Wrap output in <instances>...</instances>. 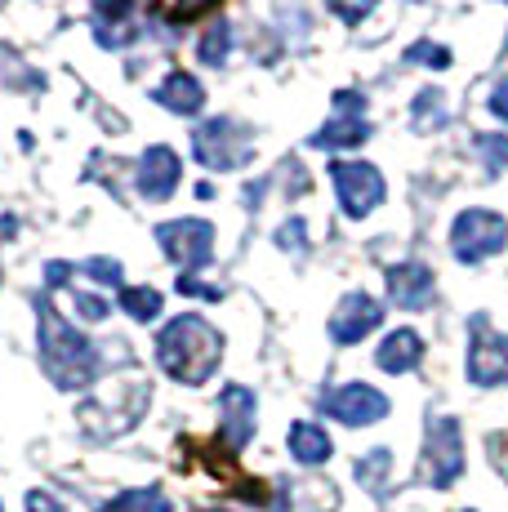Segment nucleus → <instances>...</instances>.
I'll return each instance as SVG.
<instances>
[{"mask_svg":"<svg viewBox=\"0 0 508 512\" xmlns=\"http://www.w3.org/2000/svg\"><path fill=\"white\" fill-rule=\"evenodd\" d=\"M290 455H295V464H304V468H321L330 455H335V446H330V432L321 428V423H308V419H299V423H290Z\"/></svg>","mask_w":508,"mask_h":512,"instance_id":"18","label":"nucleus"},{"mask_svg":"<svg viewBox=\"0 0 508 512\" xmlns=\"http://www.w3.org/2000/svg\"><path fill=\"white\" fill-rule=\"evenodd\" d=\"M156 241H161V254L179 268L197 272L214 259V228L205 219H170L156 228Z\"/></svg>","mask_w":508,"mask_h":512,"instance_id":"10","label":"nucleus"},{"mask_svg":"<svg viewBox=\"0 0 508 512\" xmlns=\"http://www.w3.org/2000/svg\"><path fill=\"white\" fill-rule=\"evenodd\" d=\"M406 63H424V67H433V72H442V67L455 63V54L446 45H437V41H415L406 49Z\"/></svg>","mask_w":508,"mask_h":512,"instance_id":"24","label":"nucleus"},{"mask_svg":"<svg viewBox=\"0 0 508 512\" xmlns=\"http://www.w3.org/2000/svg\"><path fill=\"white\" fill-rule=\"evenodd\" d=\"M152 98L165 107V112H174V116H197L205 107V90H201V81L192 72H170L152 90Z\"/></svg>","mask_w":508,"mask_h":512,"instance_id":"17","label":"nucleus"},{"mask_svg":"<svg viewBox=\"0 0 508 512\" xmlns=\"http://www.w3.org/2000/svg\"><path fill=\"white\" fill-rule=\"evenodd\" d=\"M410 121H415L419 134L437 130V125H446V94H442V90L415 94V103H410Z\"/></svg>","mask_w":508,"mask_h":512,"instance_id":"22","label":"nucleus"},{"mask_svg":"<svg viewBox=\"0 0 508 512\" xmlns=\"http://www.w3.org/2000/svg\"><path fill=\"white\" fill-rule=\"evenodd\" d=\"M366 139H370L366 98H361L357 90H339L335 94V116H330L317 134H308V147H321V152H344V147H361Z\"/></svg>","mask_w":508,"mask_h":512,"instance_id":"9","label":"nucleus"},{"mask_svg":"<svg viewBox=\"0 0 508 512\" xmlns=\"http://www.w3.org/2000/svg\"><path fill=\"white\" fill-rule=\"evenodd\" d=\"M67 272H72V263H45V285H67Z\"/></svg>","mask_w":508,"mask_h":512,"instance_id":"35","label":"nucleus"},{"mask_svg":"<svg viewBox=\"0 0 508 512\" xmlns=\"http://www.w3.org/2000/svg\"><path fill=\"white\" fill-rule=\"evenodd\" d=\"M486 459H491V468L508 481V432H491V437H486Z\"/></svg>","mask_w":508,"mask_h":512,"instance_id":"28","label":"nucleus"},{"mask_svg":"<svg viewBox=\"0 0 508 512\" xmlns=\"http://www.w3.org/2000/svg\"><path fill=\"white\" fill-rule=\"evenodd\" d=\"M357 481L370 490V495H384V486H388V477H393V450L388 446H375V450H366V455L357 459Z\"/></svg>","mask_w":508,"mask_h":512,"instance_id":"19","label":"nucleus"},{"mask_svg":"<svg viewBox=\"0 0 508 512\" xmlns=\"http://www.w3.org/2000/svg\"><path fill=\"white\" fill-rule=\"evenodd\" d=\"M384 326V303L370 299L366 290H353L339 299L335 317H330V339L339 343V348H353V343H361L370 330Z\"/></svg>","mask_w":508,"mask_h":512,"instance_id":"11","label":"nucleus"},{"mask_svg":"<svg viewBox=\"0 0 508 512\" xmlns=\"http://www.w3.org/2000/svg\"><path fill=\"white\" fill-rule=\"evenodd\" d=\"M504 5H508V0H504Z\"/></svg>","mask_w":508,"mask_h":512,"instance_id":"38","label":"nucleus"},{"mask_svg":"<svg viewBox=\"0 0 508 512\" xmlns=\"http://www.w3.org/2000/svg\"><path fill=\"white\" fill-rule=\"evenodd\" d=\"M161 5H165L170 18H197V14H205V9L219 5V0H161Z\"/></svg>","mask_w":508,"mask_h":512,"instance_id":"30","label":"nucleus"},{"mask_svg":"<svg viewBox=\"0 0 508 512\" xmlns=\"http://www.w3.org/2000/svg\"><path fill=\"white\" fill-rule=\"evenodd\" d=\"M254 143H250V130L237 125L232 116H214L192 130V156L205 170H241L250 161Z\"/></svg>","mask_w":508,"mask_h":512,"instance_id":"4","label":"nucleus"},{"mask_svg":"<svg viewBox=\"0 0 508 512\" xmlns=\"http://www.w3.org/2000/svg\"><path fill=\"white\" fill-rule=\"evenodd\" d=\"M41 361H45V374H50L63 392L90 388L94 374H99V348H94L81 330L67 326L54 312V303L50 308L41 303Z\"/></svg>","mask_w":508,"mask_h":512,"instance_id":"2","label":"nucleus"},{"mask_svg":"<svg viewBox=\"0 0 508 512\" xmlns=\"http://www.w3.org/2000/svg\"><path fill=\"white\" fill-rule=\"evenodd\" d=\"M486 107H491V112L500 116V121H508V76H504V81L491 90V98H486Z\"/></svg>","mask_w":508,"mask_h":512,"instance_id":"34","label":"nucleus"},{"mask_svg":"<svg viewBox=\"0 0 508 512\" xmlns=\"http://www.w3.org/2000/svg\"><path fill=\"white\" fill-rule=\"evenodd\" d=\"M424 361V339H419V330H388L384 334V343L375 348V366L384 370V374H410Z\"/></svg>","mask_w":508,"mask_h":512,"instance_id":"15","label":"nucleus"},{"mask_svg":"<svg viewBox=\"0 0 508 512\" xmlns=\"http://www.w3.org/2000/svg\"><path fill=\"white\" fill-rule=\"evenodd\" d=\"M27 512H63V504L45 490H27Z\"/></svg>","mask_w":508,"mask_h":512,"instance_id":"33","label":"nucleus"},{"mask_svg":"<svg viewBox=\"0 0 508 512\" xmlns=\"http://www.w3.org/2000/svg\"><path fill=\"white\" fill-rule=\"evenodd\" d=\"M165 308L161 290H152V285H121V312H130L134 321H156Z\"/></svg>","mask_w":508,"mask_h":512,"instance_id":"20","label":"nucleus"},{"mask_svg":"<svg viewBox=\"0 0 508 512\" xmlns=\"http://www.w3.org/2000/svg\"><path fill=\"white\" fill-rule=\"evenodd\" d=\"M468 383L473 388H500L508 383V334H500L486 317L468 321Z\"/></svg>","mask_w":508,"mask_h":512,"instance_id":"7","label":"nucleus"},{"mask_svg":"<svg viewBox=\"0 0 508 512\" xmlns=\"http://www.w3.org/2000/svg\"><path fill=\"white\" fill-rule=\"evenodd\" d=\"M179 179H183V165L165 143H152L148 152L139 156V165H134V183H139V192L148 196V201H170Z\"/></svg>","mask_w":508,"mask_h":512,"instance_id":"13","label":"nucleus"},{"mask_svg":"<svg viewBox=\"0 0 508 512\" xmlns=\"http://www.w3.org/2000/svg\"><path fill=\"white\" fill-rule=\"evenodd\" d=\"M179 294H188V299H210V303H219V299H223L219 285H205V281L192 277V272H188V277H179Z\"/></svg>","mask_w":508,"mask_h":512,"instance_id":"31","label":"nucleus"},{"mask_svg":"<svg viewBox=\"0 0 508 512\" xmlns=\"http://www.w3.org/2000/svg\"><path fill=\"white\" fill-rule=\"evenodd\" d=\"M219 361H223V334L197 312H183V317H174L156 334V366L174 383L197 388L219 370Z\"/></svg>","mask_w":508,"mask_h":512,"instance_id":"1","label":"nucleus"},{"mask_svg":"<svg viewBox=\"0 0 508 512\" xmlns=\"http://www.w3.org/2000/svg\"><path fill=\"white\" fill-rule=\"evenodd\" d=\"M330 183H335L339 210H344L348 219H370L388 196L384 174H379L370 161H335L330 165Z\"/></svg>","mask_w":508,"mask_h":512,"instance_id":"6","label":"nucleus"},{"mask_svg":"<svg viewBox=\"0 0 508 512\" xmlns=\"http://www.w3.org/2000/svg\"><path fill=\"white\" fill-rule=\"evenodd\" d=\"M477 156L491 165V174L508 170V134H477Z\"/></svg>","mask_w":508,"mask_h":512,"instance_id":"25","label":"nucleus"},{"mask_svg":"<svg viewBox=\"0 0 508 512\" xmlns=\"http://www.w3.org/2000/svg\"><path fill=\"white\" fill-rule=\"evenodd\" d=\"M219 410H223V441H228V450H241L250 446L254 437V392L246 383H228L219 397Z\"/></svg>","mask_w":508,"mask_h":512,"instance_id":"14","label":"nucleus"},{"mask_svg":"<svg viewBox=\"0 0 508 512\" xmlns=\"http://www.w3.org/2000/svg\"><path fill=\"white\" fill-rule=\"evenodd\" d=\"M415 477L433 490H451L464 477V428L451 415H433L424 428V450H419Z\"/></svg>","mask_w":508,"mask_h":512,"instance_id":"3","label":"nucleus"},{"mask_svg":"<svg viewBox=\"0 0 508 512\" xmlns=\"http://www.w3.org/2000/svg\"><path fill=\"white\" fill-rule=\"evenodd\" d=\"M464 512H477V508H464Z\"/></svg>","mask_w":508,"mask_h":512,"instance_id":"36","label":"nucleus"},{"mask_svg":"<svg viewBox=\"0 0 508 512\" xmlns=\"http://www.w3.org/2000/svg\"><path fill=\"white\" fill-rule=\"evenodd\" d=\"M0 512H5V508H0Z\"/></svg>","mask_w":508,"mask_h":512,"instance_id":"37","label":"nucleus"},{"mask_svg":"<svg viewBox=\"0 0 508 512\" xmlns=\"http://www.w3.org/2000/svg\"><path fill=\"white\" fill-rule=\"evenodd\" d=\"M228 54H232V27L228 23H214V27H205V36L197 41V58L205 67H223L228 63Z\"/></svg>","mask_w":508,"mask_h":512,"instance_id":"23","label":"nucleus"},{"mask_svg":"<svg viewBox=\"0 0 508 512\" xmlns=\"http://www.w3.org/2000/svg\"><path fill=\"white\" fill-rule=\"evenodd\" d=\"M388 410H393V401L370 383H339L321 397V415L344 423V428H370V423L388 419Z\"/></svg>","mask_w":508,"mask_h":512,"instance_id":"8","label":"nucleus"},{"mask_svg":"<svg viewBox=\"0 0 508 512\" xmlns=\"http://www.w3.org/2000/svg\"><path fill=\"white\" fill-rule=\"evenodd\" d=\"M335 508H339V490L321 477L286 481L277 495V512H335Z\"/></svg>","mask_w":508,"mask_h":512,"instance_id":"16","label":"nucleus"},{"mask_svg":"<svg viewBox=\"0 0 508 512\" xmlns=\"http://www.w3.org/2000/svg\"><path fill=\"white\" fill-rule=\"evenodd\" d=\"M304 236H308V223H304V219H286V223L277 228V245L295 254V250H304Z\"/></svg>","mask_w":508,"mask_h":512,"instance_id":"27","label":"nucleus"},{"mask_svg":"<svg viewBox=\"0 0 508 512\" xmlns=\"http://www.w3.org/2000/svg\"><path fill=\"white\" fill-rule=\"evenodd\" d=\"M326 5H330V14H335L339 23L357 27L361 18H370V14H375V5H379V0H326Z\"/></svg>","mask_w":508,"mask_h":512,"instance_id":"26","label":"nucleus"},{"mask_svg":"<svg viewBox=\"0 0 508 512\" xmlns=\"http://www.w3.org/2000/svg\"><path fill=\"white\" fill-rule=\"evenodd\" d=\"M85 272L103 285H121V277H125V268L116 259H85Z\"/></svg>","mask_w":508,"mask_h":512,"instance_id":"29","label":"nucleus"},{"mask_svg":"<svg viewBox=\"0 0 508 512\" xmlns=\"http://www.w3.org/2000/svg\"><path fill=\"white\" fill-rule=\"evenodd\" d=\"M384 285H388V299H393L402 312H419V308H428V303H433V294H437V277H433V268H428V263H419V259H410V263H393V268L384 272Z\"/></svg>","mask_w":508,"mask_h":512,"instance_id":"12","label":"nucleus"},{"mask_svg":"<svg viewBox=\"0 0 508 512\" xmlns=\"http://www.w3.org/2000/svg\"><path fill=\"white\" fill-rule=\"evenodd\" d=\"M508 250V219L495 210H464L451 223V254L459 263H482Z\"/></svg>","mask_w":508,"mask_h":512,"instance_id":"5","label":"nucleus"},{"mask_svg":"<svg viewBox=\"0 0 508 512\" xmlns=\"http://www.w3.org/2000/svg\"><path fill=\"white\" fill-rule=\"evenodd\" d=\"M76 312H81L85 321H103L112 308H107L103 299H94V294H76Z\"/></svg>","mask_w":508,"mask_h":512,"instance_id":"32","label":"nucleus"},{"mask_svg":"<svg viewBox=\"0 0 508 512\" xmlns=\"http://www.w3.org/2000/svg\"><path fill=\"white\" fill-rule=\"evenodd\" d=\"M174 504L161 495L156 486H143V490H125V495L107 499V504L99 512H170Z\"/></svg>","mask_w":508,"mask_h":512,"instance_id":"21","label":"nucleus"}]
</instances>
